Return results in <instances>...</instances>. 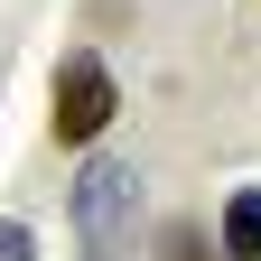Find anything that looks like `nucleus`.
Segmentation results:
<instances>
[{
    "mask_svg": "<svg viewBox=\"0 0 261 261\" xmlns=\"http://www.w3.org/2000/svg\"><path fill=\"white\" fill-rule=\"evenodd\" d=\"M121 112V84H112V65L75 47V56H56V75H47V130H56V149H84V140H103Z\"/></svg>",
    "mask_w": 261,
    "mask_h": 261,
    "instance_id": "obj_1",
    "label": "nucleus"
},
{
    "mask_svg": "<svg viewBox=\"0 0 261 261\" xmlns=\"http://www.w3.org/2000/svg\"><path fill=\"white\" fill-rule=\"evenodd\" d=\"M130 215H140L130 159H84V177H75V243H84V261H121L130 252Z\"/></svg>",
    "mask_w": 261,
    "mask_h": 261,
    "instance_id": "obj_2",
    "label": "nucleus"
},
{
    "mask_svg": "<svg viewBox=\"0 0 261 261\" xmlns=\"http://www.w3.org/2000/svg\"><path fill=\"white\" fill-rule=\"evenodd\" d=\"M233 261H261V187H243L233 205H224V233H215Z\"/></svg>",
    "mask_w": 261,
    "mask_h": 261,
    "instance_id": "obj_3",
    "label": "nucleus"
},
{
    "mask_svg": "<svg viewBox=\"0 0 261 261\" xmlns=\"http://www.w3.org/2000/svg\"><path fill=\"white\" fill-rule=\"evenodd\" d=\"M168 261H224V243H205L196 224H168Z\"/></svg>",
    "mask_w": 261,
    "mask_h": 261,
    "instance_id": "obj_4",
    "label": "nucleus"
},
{
    "mask_svg": "<svg viewBox=\"0 0 261 261\" xmlns=\"http://www.w3.org/2000/svg\"><path fill=\"white\" fill-rule=\"evenodd\" d=\"M0 261H38V233L28 224H0Z\"/></svg>",
    "mask_w": 261,
    "mask_h": 261,
    "instance_id": "obj_5",
    "label": "nucleus"
}]
</instances>
